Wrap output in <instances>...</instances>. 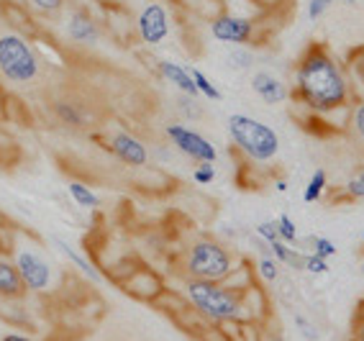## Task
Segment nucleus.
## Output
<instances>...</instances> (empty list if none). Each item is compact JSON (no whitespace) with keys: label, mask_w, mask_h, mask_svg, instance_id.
<instances>
[{"label":"nucleus","mask_w":364,"mask_h":341,"mask_svg":"<svg viewBox=\"0 0 364 341\" xmlns=\"http://www.w3.org/2000/svg\"><path fill=\"white\" fill-rule=\"evenodd\" d=\"M188 72H190V77H193V82H196V87H198V92L200 95H205V98H210V100H221L223 95H221V90L210 82L205 75L198 70V67H188Z\"/></svg>","instance_id":"19"},{"label":"nucleus","mask_w":364,"mask_h":341,"mask_svg":"<svg viewBox=\"0 0 364 341\" xmlns=\"http://www.w3.org/2000/svg\"><path fill=\"white\" fill-rule=\"evenodd\" d=\"M259 275H262V280H267V282L277 280V275H280V269H277V259H272V256L259 259Z\"/></svg>","instance_id":"24"},{"label":"nucleus","mask_w":364,"mask_h":341,"mask_svg":"<svg viewBox=\"0 0 364 341\" xmlns=\"http://www.w3.org/2000/svg\"><path fill=\"white\" fill-rule=\"evenodd\" d=\"M362 275H364V267H362Z\"/></svg>","instance_id":"41"},{"label":"nucleus","mask_w":364,"mask_h":341,"mask_svg":"<svg viewBox=\"0 0 364 341\" xmlns=\"http://www.w3.org/2000/svg\"><path fill=\"white\" fill-rule=\"evenodd\" d=\"M295 323H298L300 334L306 336L308 341H311V339H316V331H313V326H311V323L306 321V318H303V315H295Z\"/></svg>","instance_id":"32"},{"label":"nucleus","mask_w":364,"mask_h":341,"mask_svg":"<svg viewBox=\"0 0 364 341\" xmlns=\"http://www.w3.org/2000/svg\"><path fill=\"white\" fill-rule=\"evenodd\" d=\"M177 108H180L185 116H190V119H200V105H198V98L182 95V98L177 100Z\"/></svg>","instance_id":"25"},{"label":"nucleus","mask_w":364,"mask_h":341,"mask_svg":"<svg viewBox=\"0 0 364 341\" xmlns=\"http://www.w3.org/2000/svg\"><path fill=\"white\" fill-rule=\"evenodd\" d=\"M67 193H70L72 200H75L77 205H82V208H98L100 205V197L82 183H70L67 185Z\"/></svg>","instance_id":"18"},{"label":"nucleus","mask_w":364,"mask_h":341,"mask_svg":"<svg viewBox=\"0 0 364 341\" xmlns=\"http://www.w3.org/2000/svg\"><path fill=\"white\" fill-rule=\"evenodd\" d=\"M295 98L313 113H331L346 103L349 85L323 46H308L295 70Z\"/></svg>","instance_id":"1"},{"label":"nucleus","mask_w":364,"mask_h":341,"mask_svg":"<svg viewBox=\"0 0 364 341\" xmlns=\"http://www.w3.org/2000/svg\"><path fill=\"white\" fill-rule=\"evenodd\" d=\"M23 282H21V275L16 264L11 259H3L0 256V298H18L23 296Z\"/></svg>","instance_id":"15"},{"label":"nucleus","mask_w":364,"mask_h":341,"mask_svg":"<svg viewBox=\"0 0 364 341\" xmlns=\"http://www.w3.org/2000/svg\"><path fill=\"white\" fill-rule=\"evenodd\" d=\"M136 31L144 44L156 46L169 36V13L162 3H149L141 8L136 18Z\"/></svg>","instance_id":"8"},{"label":"nucleus","mask_w":364,"mask_h":341,"mask_svg":"<svg viewBox=\"0 0 364 341\" xmlns=\"http://www.w3.org/2000/svg\"><path fill=\"white\" fill-rule=\"evenodd\" d=\"M252 62H254V57L247 49H234V52L228 54V65L234 67V70H249Z\"/></svg>","instance_id":"23"},{"label":"nucleus","mask_w":364,"mask_h":341,"mask_svg":"<svg viewBox=\"0 0 364 341\" xmlns=\"http://www.w3.org/2000/svg\"><path fill=\"white\" fill-rule=\"evenodd\" d=\"M0 75L11 85H31L41 75V60L33 52L31 41L21 31H0Z\"/></svg>","instance_id":"2"},{"label":"nucleus","mask_w":364,"mask_h":341,"mask_svg":"<svg viewBox=\"0 0 364 341\" xmlns=\"http://www.w3.org/2000/svg\"><path fill=\"white\" fill-rule=\"evenodd\" d=\"M252 90L269 105L285 103L287 95H290V92H287V87L282 85L280 80L274 77L272 72H254L252 75Z\"/></svg>","instance_id":"13"},{"label":"nucleus","mask_w":364,"mask_h":341,"mask_svg":"<svg viewBox=\"0 0 364 341\" xmlns=\"http://www.w3.org/2000/svg\"><path fill=\"white\" fill-rule=\"evenodd\" d=\"M269 341H285V339H282V336H272Z\"/></svg>","instance_id":"38"},{"label":"nucleus","mask_w":364,"mask_h":341,"mask_svg":"<svg viewBox=\"0 0 364 341\" xmlns=\"http://www.w3.org/2000/svg\"><path fill=\"white\" fill-rule=\"evenodd\" d=\"M326 183H328V178H326L323 170L313 172V178L308 180V185H306V193H303V200H306V203H316V200L323 195Z\"/></svg>","instance_id":"20"},{"label":"nucleus","mask_w":364,"mask_h":341,"mask_svg":"<svg viewBox=\"0 0 364 341\" xmlns=\"http://www.w3.org/2000/svg\"><path fill=\"white\" fill-rule=\"evenodd\" d=\"M188 275L193 280H205V282H221L231 275L234 269V259L223 249L221 244L215 242H198L190 247L188 254Z\"/></svg>","instance_id":"5"},{"label":"nucleus","mask_w":364,"mask_h":341,"mask_svg":"<svg viewBox=\"0 0 364 341\" xmlns=\"http://www.w3.org/2000/svg\"><path fill=\"white\" fill-rule=\"evenodd\" d=\"M228 136L241 149L249 159L254 162H269V159L280 151V136L272 126L262 124V121L244 116V113H234L228 116Z\"/></svg>","instance_id":"3"},{"label":"nucleus","mask_w":364,"mask_h":341,"mask_svg":"<svg viewBox=\"0 0 364 341\" xmlns=\"http://www.w3.org/2000/svg\"><path fill=\"white\" fill-rule=\"evenodd\" d=\"M167 136H169V141H172V144H175L185 157L193 159V162L215 164V159H218V151H215V146L210 144L208 139L200 136V134L193 131V129H188V126L169 124Z\"/></svg>","instance_id":"6"},{"label":"nucleus","mask_w":364,"mask_h":341,"mask_svg":"<svg viewBox=\"0 0 364 341\" xmlns=\"http://www.w3.org/2000/svg\"><path fill=\"white\" fill-rule=\"evenodd\" d=\"M210 33L223 44L244 46L254 33V21L239 18V16H221L210 23Z\"/></svg>","instance_id":"10"},{"label":"nucleus","mask_w":364,"mask_h":341,"mask_svg":"<svg viewBox=\"0 0 364 341\" xmlns=\"http://www.w3.org/2000/svg\"><path fill=\"white\" fill-rule=\"evenodd\" d=\"M257 234H259L267 244H272L280 239V234H277V223H269V221H262L259 226H257Z\"/></svg>","instance_id":"28"},{"label":"nucleus","mask_w":364,"mask_h":341,"mask_svg":"<svg viewBox=\"0 0 364 341\" xmlns=\"http://www.w3.org/2000/svg\"><path fill=\"white\" fill-rule=\"evenodd\" d=\"M269 249H272V254H274V259H277V262H285V264L290 262V254H293V249H290L285 242H280V239H277V242L269 244Z\"/></svg>","instance_id":"29"},{"label":"nucleus","mask_w":364,"mask_h":341,"mask_svg":"<svg viewBox=\"0 0 364 341\" xmlns=\"http://www.w3.org/2000/svg\"><path fill=\"white\" fill-rule=\"evenodd\" d=\"M193 178H196L198 185H210L215 180V170L213 164H200V167H196V172H193Z\"/></svg>","instance_id":"27"},{"label":"nucleus","mask_w":364,"mask_h":341,"mask_svg":"<svg viewBox=\"0 0 364 341\" xmlns=\"http://www.w3.org/2000/svg\"><path fill=\"white\" fill-rule=\"evenodd\" d=\"M3 3H21V0H3Z\"/></svg>","instance_id":"39"},{"label":"nucleus","mask_w":364,"mask_h":341,"mask_svg":"<svg viewBox=\"0 0 364 341\" xmlns=\"http://www.w3.org/2000/svg\"><path fill=\"white\" fill-rule=\"evenodd\" d=\"M331 3H341V6H349V8L357 6V0H331Z\"/></svg>","instance_id":"35"},{"label":"nucleus","mask_w":364,"mask_h":341,"mask_svg":"<svg viewBox=\"0 0 364 341\" xmlns=\"http://www.w3.org/2000/svg\"><path fill=\"white\" fill-rule=\"evenodd\" d=\"M0 341H33V339H28V336H23V334H6Z\"/></svg>","instance_id":"34"},{"label":"nucleus","mask_w":364,"mask_h":341,"mask_svg":"<svg viewBox=\"0 0 364 341\" xmlns=\"http://www.w3.org/2000/svg\"><path fill=\"white\" fill-rule=\"evenodd\" d=\"M354 129H357L359 139L364 141V103L357 105V111H354Z\"/></svg>","instance_id":"33"},{"label":"nucleus","mask_w":364,"mask_h":341,"mask_svg":"<svg viewBox=\"0 0 364 341\" xmlns=\"http://www.w3.org/2000/svg\"><path fill=\"white\" fill-rule=\"evenodd\" d=\"M274 223H277V234H280V242L295 244V239H298V229H295L293 218H290V216H280Z\"/></svg>","instance_id":"21"},{"label":"nucleus","mask_w":364,"mask_h":341,"mask_svg":"<svg viewBox=\"0 0 364 341\" xmlns=\"http://www.w3.org/2000/svg\"><path fill=\"white\" fill-rule=\"evenodd\" d=\"M54 244H57V249L62 251V254H65L67 259H70V262L75 264V267H77L80 272H82V275L87 277L90 282H100V280H103V277H100V272L95 269V264H92L90 259H85V256L80 254V251L75 249L72 244H67L65 239H54Z\"/></svg>","instance_id":"16"},{"label":"nucleus","mask_w":364,"mask_h":341,"mask_svg":"<svg viewBox=\"0 0 364 341\" xmlns=\"http://www.w3.org/2000/svg\"><path fill=\"white\" fill-rule=\"evenodd\" d=\"M159 70H162L164 77H167L169 82L177 87V90L185 92V95H190V98H198V95H200V92H198V87H196V82H193V77H190L188 67L164 60V62H159Z\"/></svg>","instance_id":"14"},{"label":"nucleus","mask_w":364,"mask_h":341,"mask_svg":"<svg viewBox=\"0 0 364 341\" xmlns=\"http://www.w3.org/2000/svg\"><path fill=\"white\" fill-rule=\"evenodd\" d=\"M328 6H331V0H311V3H308V16H311V21H318L321 16L328 11Z\"/></svg>","instance_id":"30"},{"label":"nucleus","mask_w":364,"mask_h":341,"mask_svg":"<svg viewBox=\"0 0 364 341\" xmlns=\"http://www.w3.org/2000/svg\"><path fill=\"white\" fill-rule=\"evenodd\" d=\"M277 190L285 193V190H287V183H282V180H277Z\"/></svg>","instance_id":"36"},{"label":"nucleus","mask_w":364,"mask_h":341,"mask_svg":"<svg viewBox=\"0 0 364 341\" xmlns=\"http://www.w3.org/2000/svg\"><path fill=\"white\" fill-rule=\"evenodd\" d=\"M65 33L72 44L80 46H95L103 39V28L95 21V16L87 13L85 8H75L65 21Z\"/></svg>","instance_id":"9"},{"label":"nucleus","mask_w":364,"mask_h":341,"mask_svg":"<svg viewBox=\"0 0 364 341\" xmlns=\"http://www.w3.org/2000/svg\"><path fill=\"white\" fill-rule=\"evenodd\" d=\"M362 242H364V231H362Z\"/></svg>","instance_id":"40"},{"label":"nucleus","mask_w":364,"mask_h":341,"mask_svg":"<svg viewBox=\"0 0 364 341\" xmlns=\"http://www.w3.org/2000/svg\"><path fill=\"white\" fill-rule=\"evenodd\" d=\"M16 269H18L23 288L31 293H46L52 288V264L46 262L44 256L36 254L31 249H21L14 259Z\"/></svg>","instance_id":"7"},{"label":"nucleus","mask_w":364,"mask_h":341,"mask_svg":"<svg viewBox=\"0 0 364 341\" xmlns=\"http://www.w3.org/2000/svg\"><path fill=\"white\" fill-rule=\"evenodd\" d=\"M311 247H313V254H316V256H323V259H328V256H336V244H333L331 239L313 237Z\"/></svg>","instance_id":"22"},{"label":"nucleus","mask_w":364,"mask_h":341,"mask_svg":"<svg viewBox=\"0 0 364 341\" xmlns=\"http://www.w3.org/2000/svg\"><path fill=\"white\" fill-rule=\"evenodd\" d=\"M308 272H313V275H326L328 272V262H326L323 256H316V254H308L306 256V267Z\"/></svg>","instance_id":"26"},{"label":"nucleus","mask_w":364,"mask_h":341,"mask_svg":"<svg viewBox=\"0 0 364 341\" xmlns=\"http://www.w3.org/2000/svg\"><path fill=\"white\" fill-rule=\"evenodd\" d=\"M52 111H54V119H57L59 124L70 126V129H82V126H87V121H90V113H87L85 103H80V100H75V98L54 100Z\"/></svg>","instance_id":"12"},{"label":"nucleus","mask_w":364,"mask_h":341,"mask_svg":"<svg viewBox=\"0 0 364 341\" xmlns=\"http://www.w3.org/2000/svg\"><path fill=\"white\" fill-rule=\"evenodd\" d=\"M357 341H364V323L359 326V331H357Z\"/></svg>","instance_id":"37"},{"label":"nucleus","mask_w":364,"mask_h":341,"mask_svg":"<svg viewBox=\"0 0 364 341\" xmlns=\"http://www.w3.org/2000/svg\"><path fill=\"white\" fill-rule=\"evenodd\" d=\"M185 296L210 321H234L241 315L239 298L231 290L221 288L218 282L193 280L190 277L188 285H185Z\"/></svg>","instance_id":"4"},{"label":"nucleus","mask_w":364,"mask_h":341,"mask_svg":"<svg viewBox=\"0 0 364 341\" xmlns=\"http://www.w3.org/2000/svg\"><path fill=\"white\" fill-rule=\"evenodd\" d=\"M346 190H349V195H354V197H364V172H359L357 178L349 180Z\"/></svg>","instance_id":"31"},{"label":"nucleus","mask_w":364,"mask_h":341,"mask_svg":"<svg viewBox=\"0 0 364 341\" xmlns=\"http://www.w3.org/2000/svg\"><path fill=\"white\" fill-rule=\"evenodd\" d=\"M31 13L41 16V18H57L65 11L67 0H21Z\"/></svg>","instance_id":"17"},{"label":"nucleus","mask_w":364,"mask_h":341,"mask_svg":"<svg viewBox=\"0 0 364 341\" xmlns=\"http://www.w3.org/2000/svg\"><path fill=\"white\" fill-rule=\"evenodd\" d=\"M108 146H111L113 154H116L124 164H129V167H144V164L149 162V151H146V146H144L136 136H131L129 131L113 134L111 144Z\"/></svg>","instance_id":"11"}]
</instances>
